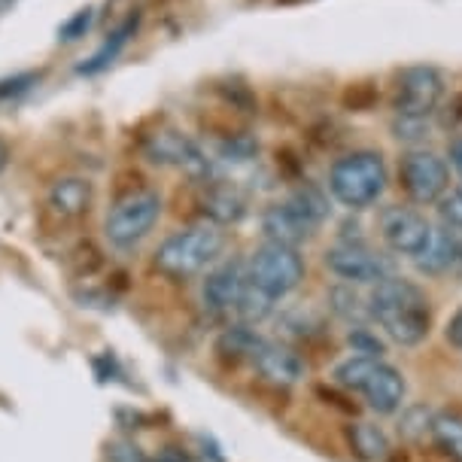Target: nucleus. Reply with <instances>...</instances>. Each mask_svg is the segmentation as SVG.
Instances as JSON below:
<instances>
[{"instance_id":"nucleus-1","label":"nucleus","mask_w":462,"mask_h":462,"mask_svg":"<svg viewBox=\"0 0 462 462\" xmlns=\"http://www.w3.org/2000/svg\"><path fill=\"white\" fill-rule=\"evenodd\" d=\"M368 313L402 346H414L423 341L429 335V323H432L423 289L395 274L374 283L368 295Z\"/></svg>"},{"instance_id":"nucleus-2","label":"nucleus","mask_w":462,"mask_h":462,"mask_svg":"<svg viewBox=\"0 0 462 462\" xmlns=\"http://www.w3.org/2000/svg\"><path fill=\"white\" fill-rule=\"evenodd\" d=\"M226 228L208 219L201 226L183 228L177 235H171L168 241H162V246L155 250L152 265L159 274L171 280H189L217 265L219 255L226 253Z\"/></svg>"},{"instance_id":"nucleus-3","label":"nucleus","mask_w":462,"mask_h":462,"mask_svg":"<svg viewBox=\"0 0 462 462\" xmlns=\"http://www.w3.org/2000/svg\"><path fill=\"white\" fill-rule=\"evenodd\" d=\"M335 381L350 393H359L377 414H395L404 402V377L381 356H350L335 368Z\"/></svg>"},{"instance_id":"nucleus-4","label":"nucleus","mask_w":462,"mask_h":462,"mask_svg":"<svg viewBox=\"0 0 462 462\" xmlns=\"http://www.w3.org/2000/svg\"><path fill=\"white\" fill-rule=\"evenodd\" d=\"M386 189V164L381 152H350L337 159L328 171V192L337 204L350 210H365Z\"/></svg>"},{"instance_id":"nucleus-5","label":"nucleus","mask_w":462,"mask_h":462,"mask_svg":"<svg viewBox=\"0 0 462 462\" xmlns=\"http://www.w3.org/2000/svg\"><path fill=\"white\" fill-rule=\"evenodd\" d=\"M162 195L152 189H134V192L122 195L119 201L106 210L104 219V237L116 250H134V246L150 237V231L162 219Z\"/></svg>"},{"instance_id":"nucleus-6","label":"nucleus","mask_w":462,"mask_h":462,"mask_svg":"<svg viewBox=\"0 0 462 462\" xmlns=\"http://www.w3.org/2000/svg\"><path fill=\"white\" fill-rule=\"evenodd\" d=\"M246 277H250V283L259 289V292H265L268 299L280 301L301 286L304 259L295 246L265 241L259 250H253L250 259H246Z\"/></svg>"},{"instance_id":"nucleus-7","label":"nucleus","mask_w":462,"mask_h":462,"mask_svg":"<svg viewBox=\"0 0 462 462\" xmlns=\"http://www.w3.org/2000/svg\"><path fill=\"white\" fill-rule=\"evenodd\" d=\"M444 97V77L429 64L404 68L395 77L393 110L399 119H429Z\"/></svg>"},{"instance_id":"nucleus-8","label":"nucleus","mask_w":462,"mask_h":462,"mask_svg":"<svg viewBox=\"0 0 462 462\" xmlns=\"http://www.w3.org/2000/svg\"><path fill=\"white\" fill-rule=\"evenodd\" d=\"M399 180L414 204H435L448 195L450 171L441 155L429 150H411L399 164Z\"/></svg>"},{"instance_id":"nucleus-9","label":"nucleus","mask_w":462,"mask_h":462,"mask_svg":"<svg viewBox=\"0 0 462 462\" xmlns=\"http://www.w3.org/2000/svg\"><path fill=\"white\" fill-rule=\"evenodd\" d=\"M326 268L346 283H381L393 277V262L362 241H341L326 250Z\"/></svg>"},{"instance_id":"nucleus-10","label":"nucleus","mask_w":462,"mask_h":462,"mask_svg":"<svg viewBox=\"0 0 462 462\" xmlns=\"http://www.w3.org/2000/svg\"><path fill=\"white\" fill-rule=\"evenodd\" d=\"M250 283L246 277V262L244 259H228V262H219L208 271L201 283V301L204 308L217 317H235L237 313V304L244 299V289Z\"/></svg>"},{"instance_id":"nucleus-11","label":"nucleus","mask_w":462,"mask_h":462,"mask_svg":"<svg viewBox=\"0 0 462 462\" xmlns=\"http://www.w3.org/2000/svg\"><path fill=\"white\" fill-rule=\"evenodd\" d=\"M143 152L152 164H164V168H180L195 177H210V159L189 140L183 131L162 128L143 140Z\"/></svg>"},{"instance_id":"nucleus-12","label":"nucleus","mask_w":462,"mask_h":462,"mask_svg":"<svg viewBox=\"0 0 462 462\" xmlns=\"http://www.w3.org/2000/svg\"><path fill=\"white\" fill-rule=\"evenodd\" d=\"M250 362L262 374V381H268L274 386H295L304 377V368H308L292 346L280 344V341H268V337H259Z\"/></svg>"},{"instance_id":"nucleus-13","label":"nucleus","mask_w":462,"mask_h":462,"mask_svg":"<svg viewBox=\"0 0 462 462\" xmlns=\"http://www.w3.org/2000/svg\"><path fill=\"white\" fill-rule=\"evenodd\" d=\"M381 235L393 253L417 255L432 235V226L426 222L423 213L411 208H390L381 217Z\"/></svg>"},{"instance_id":"nucleus-14","label":"nucleus","mask_w":462,"mask_h":462,"mask_svg":"<svg viewBox=\"0 0 462 462\" xmlns=\"http://www.w3.org/2000/svg\"><path fill=\"white\" fill-rule=\"evenodd\" d=\"M317 228H319L317 222H310L304 217L289 198L280 204H271V208L262 213V235H265L268 244H283V246H295V250H299L304 241H310Z\"/></svg>"},{"instance_id":"nucleus-15","label":"nucleus","mask_w":462,"mask_h":462,"mask_svg":"<svg viewBox=\"0 0 462 462\" xmlns=\"http://www.w3.org/2000/svg\"><path fill=\"white\" fill-rule=\"evenodd\" d=\"M95 201V186L86 177H61L49 186L46 204L58 219H82L92 210Z\"/></svg>"},{"instance_id":"nucleus-16","label":"nucleus","mask_w":462,"mask_h":462,"mask_svg":"<svg viewBox=\"0 0 462 462\" xmlns=\"http://www.w3.org/2000/svg\"><path fill=\"white\" fill-rule=\"evenodd\" d=\"M204 213L217 226H231L246 217V195L231 183H213L204 192Z\"/></svg>"},{"instance_id":"nucleus-17","label":"nucleus","mask_w":462,"mask_h":462,"mask_svg":"<svg viewBox=\"0 0 462 462\" xmlns=\"http://www.w3.org/2000/svg\"><path fill=\"white\" fill-rule=\"evenodd\" d=\"M459 255V237L450 228H432L426 246L414 255L417 268L423 274H444Z\"/></svg>"},{"instance_id":"nucleus-18","label":"nucleus","mask_w":462,"mask_h":462,"mask_svg":"<svg viewBox=\"0 0 462 462\" xmlns=\"http://www.w3.org/2000/svg\"><path fill=\"white\" fill-rule=\"evenodd\" d=\"M429 432H432L435 444H439L453 462H462V414H457V411L435 414Z\"/></svg>"},{"instance_id":"nucleus-19","label":"nucleus","mask_w":462,"mask_h":462,"mask_svg":"<svg viewBox=\"0 0 462 462\" xmlns=\"http://www.w3.org/2000/svg\"><path fill=\"white\" fill-rule=\"evenodd\" d=\"M346 439H350L353 450H356L362 459H383L386 453H390V441H386V435L371 423H356L350 432H346Z\"/></svg>"},{"instance_id":"nucleus-20","label":"nucleus","mask_w":462,"mask_h":462,"mask_svg":"<svg viewBox=\"0 0 462 462\" xmlns=\"http://www.w3.org/2000/svg\"><path fill=\"white\" fill-rule=\"evenodd\" d=\"M134 28H137V15H134V19H128L122 28H116L110 34V40H104V46L97 49V52L88 58L86 64H82L79 73H97V70H104L106 64H113V58L122 52V46L128 43V37L134 34Z\"/></svg>"},{"instance_id":"nucleus-21","label":"nucleus","mask_w":462,"mask_h":462,"mask_svg":"<svg viewBox=\"0 0 462 462\" xmlns=\"http://www.w3.org/2000/svg\"><path fill=\"white\" fill-rule=\"evenodd\" d=\"M328 299H332V310L341 319H346V323L362 326L365 319H371L368 304L353 292V286H335L332 292H328Z\"/></svg>"},{"instance_id":"nucleus-22","label":"nucleus","mask_w":462,"mask_h":462,"mask_svg":"<svg viewBox=\"0 0 462 462\" xmlns=\"http://www.w3.org/2000/svg\"><path fill=\"white\" fill-rule=\"evenodd\" d=\"M92 19H95V10L92 6H86V10H79V13H73L68 22L58 28V40L61 43H73V40H79V37H86V31L92 28Z\"/></svg>"},{"instance_id":"nucleus-23","label":"nucleus","mask_w":462,"mask_h":462,"mask_svg":"<svg viewBox=\"0 0 462 462\" xmlns=\"http://www.w3.org/2000/svg\"><path fill=\"white\" fill-rule=\"evenodd\" d=\"M350 346H353V353H356V356H381V353H383V344L377 341V337L371 335L365 326H353Z\"/></svg>"},{"instance_id":"nucleus-24","label":"nucleus","mask_w":462,"mask_h":462,"mask_svg":"<svg viewBox=\"0 0 462 462\" xmlns=\"http://www.w3.org/2000/svg\"><path fill=\"white\" fill-rule=\"evenodd\" d=\"M441 219L444 226L453 228V231H462V195L459 192H450L441 198Z\"/></svg>"},{"instance_id":"nucleus-25","label":"nucleus","mask_w":462,"mask_h":462,"mask_svg":"<svg viewBox=\"0 0 462 462\" xmlns=\"http://www.w3.org/2000/svg\"><path fill=\"white\" fill-rule=\"evenodd\" d=\"M448 341L457 346V350H462V308L450 317V323H448Z\"/></svg>"},{"instance_id":"nucleus-26","label":"nucleus","mask_w":462,"mask_h":462,"mask_svg":"<svg viewBox=\"0 0 462 462\" xmlns=\"http://www.w3.org/2000/svg\"><path fill=\"white\" fill-rule=\"evenodd\" d=\"M450 162H453V168H457L459 177H462V137L450 143Z\"/></svg>"},{"instance_id":"nucleus-27","label":"nucleus","mask_w":462,"mask_h":462,"mask_svg":"<svg viewBox=\"0 0 462 462\" xmlns=\"http://www.w3.org/2000/svg\"><path fill=\"white\" fill-rule=\"evenodd\" d=\"M6 159H10V150H6V143H4V140H0V168H4V164H6Z\"/></svg>"},{"instance_id":"nucleus-28","label":"nucleus","mask_w":462,"mask_h":462,"mask_svg":"<svg viewBox=\"0 0 462 462\" xmlns=\"http://www.w3.org/2000/svg\"><path fill=\"white\" fill-rule=\"evenodd\" d=\"M13 4H15V0H0V13H6V10H10Z\"/></svg>"},{"instance_id":"nucleus-29","label":"nucleus","mask_w":462,"mask_h":462,"mask_svg":"<svg viewBox=\"0 0 462 462\" xmlns=\"http://www.w3.org/2000/svg\"><path fill=\"white\" fill-rule=\"evenodd\" d=\"M457 259L462 262V241H459V255H457Z\"/></svg>"},{"instance_id":"nucleus-30","label":"nucleus","mask_w":462,"mask_h":462,"mask_svg":"<svg viewBox=\"0 0 462 462\" xmlns=\"http://www.w3.org/2000/svg\"><path fill=\"white\" fill-rule=\"evenodd\" d=\"M457 192H459V195H462V186H459V189H457Z\"/></svg>"}]
</instances>
